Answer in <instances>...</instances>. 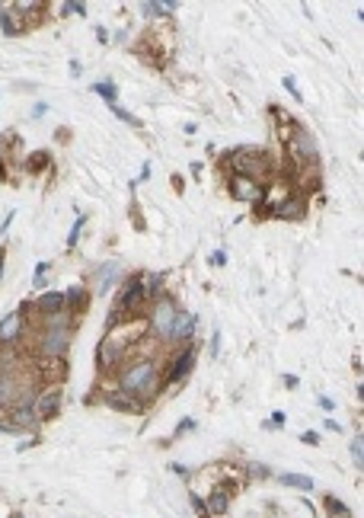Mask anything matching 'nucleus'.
I'll return each mask as SVG.
<instances>
[{"label":"nucleus","mask_w":364,"mask_h":518,"mask_svg":"<svg viewBox=\"0 0 364 518\" xmlns=\"http://www.w3.org/2000/svg\"><path fill=\"white\" fill-rule=\"evenodd\" d=\"M13 426L17 429H35L39 426V416H35V410L33 407H17V410H13Z\"/></svg>","instance_id":"6ab92c4d"},{"label":"nucleus","mask_w":364,"mask_h":518,"mask_svg":"<svg viewBox=\"0 0 364 518\" xmlns=\"http://www.w3.org/2000/svg\"><path fill=\"white\" fill-rule=\"evenodd\" d=\"M87 301H90V298H87V288H83V285H71L64 292V310L71 317L80 314V310H87Z\"/></svg>","instance_id":"f3484780"},{"label":"nucleus","mask_w":364,"mask_h":518,"mask_svg":"<svg viewBox=\"0 0 364 518\" xmlns=\"http://www.w3.org/2000/svg\"><path fill=\"white\" fill-rule=\"evenodd\" d=\"M275 215L284 217V221H300V217H307V202L300 199V195H291V199L278 202Z\"/></svg>","instance_id":"dca6fc26"},{"label":"nucleus","mask_w":364,"mask_h":518,"mask_svg":"<svg viewBox=\"0 0 364 518\" xmlns=\"http://www.w3.org/2000/svg\"><path fill=\"white\" fill-rule=\"evenodd\" d=\"M284 419H288V416H284V410H278V413H272V422H269V426H272V429H282V426H284Z\"/></svg>","instance_id":"7c9ffc66"},{"label":"nucleus","mask_w":364,"mask_h":518,"mask_svg":"<svg viewBox=\"0 0 364 518\" xmlns=\"http://www.w3.org/2000/svg\"><path fill=\"white\" fill-rule=\"evenodd\" d=\"M26 387L10 371H0V407H17Z\"/></svg>","instance_id":"ddd939ff"},{"label":"nucleus","mask_w":364,"mask_h":518,"mask_svg":"<svg viewBox=\"0 0 364 518\" xmlns=\"http://www.w3.org/2000/svg\"><path fill=\"white\" fill-rule=\"evenodd\" d=\"M217 349H221V330H215V336H211V355H217Z\"/></svg>","instance_id":"473e14b6"},{"label":"nucleus","mask_w":364,"mask_h":518,"mask_svg":"<svg viewBox=\"0 0 364 518\" xmlns=\"http://www.w3.org/2000/svg\"><path fill=\"white\" fill-rule=\"evenodd\" d=\"M71 336H74V317L71 314H55V317L45 320V330L39 336V352L45 359H61L71 346Z\"/></svg>","instance_id":"f257e3e1"},{"label":"nucleus","mask_w":364,"mask_h":518,"mask_svg":"<svg viewBox=\"0 0 364 518\" xmlns=\"http://www.w3.org/2000/svg\"><path fill=\"white\" fill-rule=\"evenodd\" d=\"M93 90L100 93L102 100H109V102H112V106H116V87L109 84V80H106V84H96V87H93Z\"/></svg>","instance_id":"a878e982"},{"label":"nucleus","mask_w":364,"mask_h":518,"mask_svg":"<svg viewBox=\"0 0 364 518\" xmlns=\"http://www.w3.org/2000/svg\"><path fill=\"white\" fill-rule=\"evenodd\" d=\"M352 458H355L358 470H361V461H364V435L361 432H358V438L352 442Z\"/></svg>","instance_id":"b1692460"},{"label":"nucleus","mask_w":364,"mask_h":518,"mask_svg":"<svg viewBox=\"0 0 364 518\" xmlns=\"http://www.w3.org/2000/svg\"><path fill=\"white\" fill-rule=\"evenodd\" d=\"M122 355H125V343L122 339H116V336L109 333L106 339L100 343V352H96V361H100V368L102 371H109V368H116L118 361H122Z\"/></svg>","instance_id":"6e6552de"},{"label":"nucleus","mask_w":364,"mask_h":518,"mask_svg":"<svg viewBox=\"0 0 364 518\" xmlns=\"http://www.w3.org/2000/svg\"><path fill=\"white\" fill-rule=\"evenodd\" d=\"M33 410H35V416H39V422H48V419L58 416V410H61V387H48V391L35 393Z\"/></svg>","instance_id":"39448f33"},{"label":"nucleus","mask_w":364,"mask_h":518,"mask_svg":"<svg viewBox=\"0 0 364 518\" xmlns=\"http://www.w3.org/2000/svg\"><path fill=\"white\" fill-rule=\"evenodd\" d=\"M112 112H116V116H118V118H122V122H128V125H134V128L141 125V118H134V116H131V112H125V109L112 106Z\"/></svg>","instance_id":"c85d7f7f"},{"label":"nucleus","mask_w":364,"mask_h":518,"mask_svg":"<svg viewBox=\"0 0 364 518\" xmlns=\"http://www.w3.org/2000/svg\"><path fill=\"white\" fill-rule=\"evenodd\" d=\"M147 304V294H144L138 276H128L122 282V294H118V310H128V314H138V310Z\"/></svg>","instance_id":"20e7f679"},{"label":"nucleus","mask_w":364,"mask_h":518,"mask_svg":"<svg viewBox=\"0 0 364 518\" xmlns=\"http://www.w3.org/2000/svg\"><path fill=\"white\" fill-rule=\"evenodd\" d=\"M48 269H51V262H39V266H35V278H33V285L35 288H45V276H48Z\"/></svg>","instance_id":"393cba45"},{"label":"nucleus","mask_w":364,"mask_h":518,"mask_svg":"<svg viewBox=\"0 0 364 518\" xmlns=\"http://www.w3.org/2000/svg\"><path fill=\"white\" fill-rule=\"evenodd\" d=\"M80 71H83V64H80V61H71V74L77 77V74H80Z\"/></svg>","instance_id":"e433bc0d"},{"label":"nucleus","mask_w":364,"mask_h":518,"mask_svg":"<svg viewBox=\"0 0 364 518\" xmlns=\"http://www.w3.org/2000/svg\"><path fill=\"white\" fill-rule=\"evenodd\" d=\"M230 195L237 202H256L259 195H262V186H259L256 176H233L230 179Z\"/></svg>","instance_id":"1a4fd4ad"},{"label":"nucleus","mask_w":364,"mask_h":518,"mask_svg":"<svg viewBox=\"0 0 364 518\" xmlns=\"http://www.w3.org/2000/svg\"><path fill=\"white\" fill-rule=\"evenodd\" d=\"M176 314H179V304L170 298V294H160V298H154V304H150V330L157 333V339H163V343H170V330H173V320Z\"/></svg>","instance_id":"7ed1b4c3"},{"label":"nucleus","mask_w":364,"mask_h":518,"mask_svg":"<svg viewBox=\"0 0 364 518\" xmlns=\"http://www.w3.org/2000/svg\"><path fill=\"white\" fill-rule=\"evenodd\" d=\"M144 10H147V13H173V10H179V3H163V0H154V3H144Z\"/></svg>","instance_id":"5701e85b"},{"label":"nucleus","mask_w":364,"mask_h":518,"mask_svg":"<svg viewBox=\"0 0 364 518\" xmlns=\"http://www.w3.org/2000/svg\"><path fill=\"white\" fill-rule=\"evenodd\" d=\"M278 480H282V486H294V490H304V493H310V490H313V480H310V476H304V474H282Z\"/></svg>","instance_id":"4be33fe9"},{"label":"nucleus","mask_w":364,"mask_h":518,"mask_svg":"<svg viewBox=\"0 0 364 518\" xmlns=\"http://www.w3.org/2000/svg\"><path fill=\"white\" fill-rule=\"evenodd\" d=\"M195 326H199V317L189 310H179L173 320V330H170V343H189L195 336Z\"/></svg>","instance_id":"9d476101"},{"label":"nucleus","mask_w":364,"mask_h":518,"mask_svg":"<svg viewBox=\"0 0 364 518\" xmlns=\"http://www.w3.org/2000/svg\"><path fill=\"white\" fill-rule=\"evenodd\" d=\"M0 278H3V253H0Z\"/></svg>","instance_id":"4c0bfd02"},{"label":"nucleus","mask_w":364,"mask_h":518,"mask_svg":"<svg viewBox=\"0 0 364 518\" xmlns=\"http://www.w3.org/2000/svg\"><path fill=\"white\" fill-rule=\"evenodd\" d=\"M256 160H262V154H259L256 148H237V151L227 154V163H230V167L237 170L240 176H253V173H256V167H259Z\"/></svg>","instance_id":"0eeeda50"},{"label":"nucleus","mask_w":364,"mask_h":518,"mask_svg":"<svg viewBox=\"0 0 364 518\" xmlns=\"http://www.w3.org/2000/svg\"><path fill=\"white\" fill-rule=\"evenodd\" d=\"M205 512L208 515H227L230 512V496L227 493H211L205 502Z\"/></svg>","instance_id":"aec40b11"},{"label":"nucleus","mask_w":364,"mask_h":518,"mask_svg":"<svg viewBox=\"0 0 364 518\" xmlns=\"http://www.w3.org/2000/svg\"><path fill=\"white\" fill-rule=\"evenodd\" d=\"M0 432H7V435H19L23 429H17L13 422H0Z\"/></svg>","instance_id":"72a5a7b5"},{"label":"nucleus","mask_w":364,"mask_h":518,"mask_svg":"<svg viewBox=\"0 0 364 518\" xmlns=\"http://www.w3.org/2000/svg\"><path fill=\"white\" fill-rule=\"evenodd\" d=\"M64 13H87V3H64Z\"/></svg>","instance_id":"2f4dec72"},{"label":"nucleus","mask_w":364,"mask_h":518,"mask_svg":"<svg viewBox=\"0 0 364 518\" xmlns=\"http://www.w3.org/2000/svg\"><path fill=\"white\" fill-rule=\"evenodd\" d=\"M102 403L112 407V410H118V413H141L144 410V403L138 400V397H131V393H125V391H106L102 393Z\"/></svg>","instance_id":"9b49d317"},{"label":"nucleus","mask_w":364,"mask_h":518,"mask_svg":"<svg viewBox=\"0 0 364 518\" xmlns=\"http://www.w3.org/2000/svg\"><path fill=\"white\" fill-rule=\"evenodd\" d=\"M87 224V215H80L77 217V224L71 227V237H67V247H77V237H80V227Z\"/></svg>","instance_id":"cd10ccee"},{"label":"nucleus","mask_w":364,"mask_h":518,"mask_svg":"<svg viewBox=\"0 0 364 518\" xmlns=\"http://www.w3.org/2000/svg\"><path fill=\"white\" fill-rule=\"evenodd\" d=\"M0 29L3 35H19L23 26L17 23V7H0Z\"/></svg>","instance_id":"412c9836"},{"label":"nucleus","mask_w":364,"mask_h":518,"mask_svg":"<svg viewBox=\"0 0 364 518\" xmlns=\"http://www.w3.org/2000/svg\"><path fill=\"white\" fill-rule=\"evenodd\" d=\"M29 310V304H23L19 310H10L7 317H0V346H13L23 336V314Z\"/></svg>","instance_id":"423d86ee"},{"label":"nucleus","mask_w":364,"mask_h":518,"mask_svg":"<svg viewBox=\"0 0 364 518\" xmlns=\"http://www.w3.org/2000/svg\"><path fill=\"white\" fill-rule=\"evenodd\" d=\"M45 163H48V154H45V151H39V154H33V157H29V170H33V173H39Z\"/></svg>","instance_id":"bb28decb"},{"label":"nucleus","mask_w":364,"mask_h":518,"mask_svg":"<svg viewBox=\"0 0 364 518\" xmlns=\"http://www.w3.org/2000/svg\"><path fill=\"white\" fill-rule=\"evenodd\" d=\"M282 84H284V90H288L291 93V96H294V100H304V96H300V90H298V84H294V77H284V80H282Z\"/></svg>","instance_id":"c756f323"},{"label":"nucleus","mask_w":364,"mask_h":518,"mask_svg":"<svg viewBox=\"0 0 364 518\" xmlns=\"http://www.w3.org/2000/svg\"><path fill=\"white\" fill-rule=\"evenodd\" d=\"M294 151L300 154V160H310V163H316L320 160V151H316V138L307 128H300V125H294Z\"/></svg>","instance_id":"f8f14e48"},{"label":"nucleus","mask_w":364,"mask_h":518,"mask_svg":"<svg viewBox=\"0 0 364 518\" xmlns=\"http://www.w3.org/2000/svg\"><path fill=\"white\" fill-rule=\"evenodd\" d=\"M118 391L131 393V397H154L160 387V368L157 361H134V365H128L122 371V377H118Z\"/></svg>","instance_id":"f03ea898"},{"label":"nucleus","mask_w":364,"mask_h":518,"mask_svg":"<svg viewBox=\"0 0 364 518\" xmlns=\"http://www.w3.org/2000/svg\"><path fill=\"white\" fill-rule=\"evenodd\" d=\"M300 438H304V445H320V435L316 432H304Z\"/></svg>","instance_id":"f704fd0d"},{"label":"nucleus","mask_w":364,"mask_h":518,"mask_svg":"<svg viewBox=\"0 0 364 518\" xmlns=\"http://www.w3.org/2000/svg\"><path fill=\"white\" fill-rule=\"evenodd\" d=\"M39 314L45 320L55 317V314H64V292H42V298L35 301Z\"/></svg>","instance_id":"2eb2a0df"},{"label":"nucleus","mask_w":364,"mask_h":518,"mask_svg":"<svg viewBox=\"0 0 364 518\" xmlns=\"http://www.w3.org/2000/svg\"><path fill=\"white\" fill-rule=\"evenodd\" d=\"M211 262H215V266H224V262H227V256H224V253H221V250H217V253H215V256H211Z\"/></svg>","instance_id":"c9c22d12"},{"label":"nucleus","mask_w":364,"mask_h":518,"mask_svg":"<svg viewBox=\"0 0 364 518\" xmlns=\"http://www.w3.org/2000/svg\"><path fill=\"white\" fill-rule=\"evenodd\" d=\"M195 359H199V349H195V346H185V349H182V355L173 361L170 384H176V381H182V377H189V371L195 368Z\"/></svg>","instance_id":"4468645a"},{"label":"nucleus","mask_w":364,"mask_h":518,"mask_svg":"<svg viewBox=\"0 0 364 518\" xmlns=\"http://www.w3.org/2000/svg\"><path fill=\"white\" fill-rule=\"evenodd\" d=\"M118 276V262H102L100 269H96V292H109V285L116 282Z\"/></svg>","instance_id":"a211bd4d"}]
</instances>
